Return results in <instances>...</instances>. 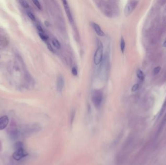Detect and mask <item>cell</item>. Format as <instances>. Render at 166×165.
<instances>
[{"label": "cell", "mask_w": 166, "mask_h": 165, "mask_svg": "<svg viewBox=\"0 0 166 165\" xmlns=\"http://www.w3.org/2000/svg\"><path fill=\"white\" fill-rule=\"evenodd\" d=\"M97 2L99 8L106 16L115 17L119 13V7L114 2L102 1Z\"/></svg>", "instance_id": "obj_1"}, {"label": "cell", "mask_w": 166, "mask_h": 165, "mask_svg": "<svg viewBox=\"0 0 166 165\" xmlns=\"http://www.w3.org/2000/svg\"><path fill=\"white\" fill-rule=\"evenodd\" d=\"M103 99V94L101 91L95 90L93 91L91 95L92 103L95 108H98L102 105Z\"/></svg>", "instance_id": "obj_2"}, {"label": "cell", "mask_w": 166, "mask_h": 165, "mask_svg": "<svg viewBox=\"0 0 166 165\" xmlns=\"http://www.w3.org/2000/svg\"><path fill=\"white\" fill-rule=\"evenodd\" d=\"M103 45L100 41L98 43V47L95 51L93 58V61L96 65H98L101 63L103 57Z\"/></svg>", "instance_id": "obj_3"}, {"label": "cell", "mask_w": 166, "mask_h": 165, "mask_svg": "<svg viewBox=\"0 0 166 165\" xmlns=\"http://www.w3.org/2000/svg\"><path fill=\"white\" fill-rule=\"evenodd\" d=\"M138 2L136 1H130L126 4L124 9V13L126 16H129L133 10L135 9L138 4Z\"/></svg>", "instance_id": "obj_4"}, {"label": "cell", "mask_w": 166, "mask_h": 165, "mask_svg": "<svg viewBox=\"0 0 166 165\" xmlns=\"http://www.w3.org/2000/svg\"><path fill=\"white\" fill-rule=\"evenodd\" d=\"M28 154L24 152V148H21L15 150V152H14L12 155V157L15 160L19 161L21 159L26 156Z\"/></svg>", "instance_id": "obj_5"}, {"label": "cell", "mask_w": 166, "mask_h": 165, "mask_svg": "<svg viewBox=\"0 0 166 165\" xmlns=\"http://www.w3.org/2000/svg\"><path fill=\"white\" fill-rule=\"evenodd\" d=\"M62 3H63V6L64 7L65 12L67 16L68 20L71 23H72L73 22V17L72 16L70 7L68 4V3L66 1H63Z\"/></svg>", "instance_id": "obj_6"}, {"label": "cell", "mask_w": 166, "mask_h": 165, "mask_svg": "<svg viewBox=\"0 0 166 165\" xmlns=\"http://www.w3.org/2000/svg\"><path fill=\"white\" fill-rule=\"evenodd\" d=\"M9 138L13 140H16L20 136V132L17 128H12L8 131Z\"/></svg>", "instance_id": "obj_7"}, {"label": "cell", "mask_w": 166, "mask_h": 165, "mask_svg": "<svg viewBox=\"0 0 166 165\" xmlns=\"http://www.w3.org/2000/svg\"><path fill=\"white\" fill-rule=\"evenodd\" d=\"M9 123V118L5 115L0 118V130L6 128Z\"/></svg>", "instance_id": "obj_8"}, {"label": "cell", "mask_w": 166, "mask_h": 165, "mask_svg": "<svg viewBox=\"0 0 166 165\" xmlns=\"http://www.w3.org/2000/svg\"><path fill=\"white\" fill-rule=\"evenodd\" d=\"M65 84L64 78L62 76H59L57 79L56 88L57 90L59 92H61L63 90Z\"/></svg>", "instance_id": "obj_9"}, {"label": "cell", "mask_w": 166, "mask_h": 165, "mask_svg": "<svg viewBox=\"0 0 166 165\" xmlns=\"http://www.w3.org/2000/svg\"><path fill=\"white\" fill-rule=\"evenodd\" d=\"M92 26L94 30H95V33L99 36H105V33L102 31V29L101 28V27L100 26V25H98V24L95 23V22H93L92 23Z\"/></svg>", "instance_id": "obj_10"}, {"label": "cell", "mask_w": 166, "mask_h": 165, "mask_svg": "<svg viewBox=\"0 0 166 165\" xmlns=\"http://www.w3.org/2000/svg\"><path fill=\"white\" fill-rule=\"evenodd\" d=\"M8 44V41L7 38L3 36L0 35V47H6Z\"/></svg>", "instance_id": "obj_11"}, {"label": "cell", "mask_w": 166, "mask_h": 165, "mask_svg": "<svg viewBox=\"0 0 166 165\" xmlns=\"http://www.w3.org/2000/svg\"><path fill=\"white\" fill-rule=\"evenodd\" d=\"M136 76L138 77V78H139V79L140 80V81H143L144 80V74L143 73L142 71H141L140 69H138L136 71Z\"/></svg>", "instance_id": "obj_12"}, {"label": "cell", "mask_w": 166, "mask_h": 165, "mask_svg": "<svg viewBox=\"0 0 166 165\" xmlns=\"http://www.w3.org/2000/svg\"><path fill=\"white\" fill-rule=\"evenodd\" d=\"M120 47H121V50L122 53H123L124 52V51H125V40L123 37H122L121 39Z\"/></svg>", "instance_id": "obj_13"}, {"label": "cell", "mask_w": 166, "mask_h": 165, "mask_svg": "<svg viewBox=\"0 0 166 165\" xmlns=\"http://www.w3.org/2000/svg\"><path fill=\"white\" fill-rule=\"evenodd\" d=\"M52 44L54 47H56V48H58V49H59L61 47V45H60V42L56 39H54L52 40Z\"/></svg>", "instance_id": "obj_14"}, {"label": "cell", "mask_w": 166, "mask_h": 165, "mask_svg": "<svg viewBox=\"0 0 166 165\" xmlns=\"http://www.w3.org/2000/svg\"><path fill=\"white\" fill-rule=\"evenodd\" d=\"M14 149H15V150H17L21 148H23V144L21 142H16L14 145Z\"/></svg>", "instance_id": "obj_15"}, {"label": "cell", "mask_w": 166, "mask_h": 165, "mask_svg": "<svg viewBox=\"0 0 166 165\" xmlns=\"http://www.w3.org/2000/svg\"><path fill=\"white\" fill-rule=\"evenodd\" d=\"M38 34L39 37L42 40L46 41L48 39V36L46 34H44V33H39Z\"/></svg>", "instance_id": "obj_16"}, {"label": "cell", "mask_w": 166, "mask_h": 165, "mask_svg": "<svg viewBox=\"0 0 166 165\" xmlns=\"http://www.w3.org/2000/svg\"><path fill=\"white\" fill-rule=\"evenodd\" d=\"M33 2L34 3V4L36 5V7H37L38 9L41 10V5L39 2L37 0H35V1H33Z\"/></svg>", "instance_id": "obj_17"}, {"label": "cell", "mask_w": 166, "mask_h": 165, "mask_svg": "<svg viewBox=\"0 0 166 165\" xmlns=\"http://www.w3.org/2000/svg\"><path fill=\"white\" fill-rule=\"evenodd\" d=\"M139 84H135V85H134L133 86L132 89H131V91L134 92V91H136L138 90L139 89Z\"/></svg>", "instance_id": "obj_18"}, {"label": "cell", "mask_w": 166, "mask_h": 165, "mask_svg": "<svg viewBox=\"0 0 166 165\" xmlns=\"http://www.w3.org/2000/svg\"><path fill=\"white\" fill-rule=\"evenodd\" d=\"M160 70H161V68L160 66H157L153 69V73L154 75H157L159 73Z\"/></svg>", "instance_id": "obj_19"}, {"label": "cell", "mask_w": 166, "mask_h": 165, "mask_svg": "<svg viewBox=\"0 0 166 165\" xmlns=\"http://www.w3.org/2000/svg\"><path fill=\"white\" fill-rule=\"evenodd\" d=\"M20 3L21 5L25 8H28L29 7V4L25 1H20Z\"/></svg>", "instance_id": "obj_20"}, {"label": "cell", "mask_w": 166, "mask_h": 165, "mask_svg": "<svg viewBox=\"0 0 166 165\" xmlns=\"http://www.w3.org/2000/svg\"><path fill=\"white\" fill-rule=\"evenodd\" d=\"M71 73L74 76H77L78 74V70H77V69L76 67H73L72 68V69H71Z\"/></svg>", "instance_id": "obj_21"}, {"label": "cell", "mask_w": 166, "mask_h": 165, "mask_svg": "<svg viewBox=\"0 0 166 165\" xmlns=\"http://www.w3.org/2000/svg\"><path fill=\"white\" fill-rule=\"evenodd\" d=\"M27 14H28V17H29V18L31 20H36V17H35V16H34V15L32 13H31L30 12H29L27 13Z\"/></svg>", "instance_id": "obj_22"}, {"label": "cell", "mask_w": 166, "mask_h": 165, "mask_svg": "<svg viewBox=\"0 0 166 165\" xmlns=\"http://www.w3.org/2000/svg\"><path fill=\"white\" fill-rule=\"evenodd\" d=\"M47 47L49 49V50L50 51H51V52H55L54 48L52 47V46H51V44H48Z\"/></svg>", "instance_id": "obj_23"}, {"label": "cell", "mask_w": 166, "mask_h": 165, "mask_svg": "<svg viewBox=\"0 0 166 165\" xmlns=\"http://www.w3.org/2000/svg\"><path fill=\"white\" fill-rule=\"evenodd\" d=\"M37 30L39 32V33H44L43 30L42 28V27H41L40 25H37Z\"/></svg>", "instance_id": "obj_24"}, {"label": "cell", "mask_w": 166, "mask_h": 165, "mask_svg": "<svg viewBox=\"0 0 166 165\" xmlns=\"http://www.w3.org/2000/svg\"><path fill=\"white\" fill-rule=\"evenodd\" d=\"M163 47H166V39L164 41V42H163Z\"/></svg>", "instance_id": "obj_25"}, {"label": "cell", "mask_w": 166, "mask_h": 165, "mask_svg": "<svg viewBox=\"0 0 166 165\" xmlns=\"http://www.w3.org/2000/svg\"><path fill=\"white\" fill-rule=\"evenodd\" d=\"M45 25H46L47 27H48V26H49V25H50V23H49L48 22H47V21H45Z\"/></svg>", "instance_id": "obj_26"}]
</instances>
